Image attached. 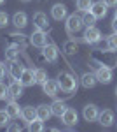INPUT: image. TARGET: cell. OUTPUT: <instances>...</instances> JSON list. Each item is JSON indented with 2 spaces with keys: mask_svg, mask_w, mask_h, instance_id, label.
I'll return each mask as SVG.
<instances>
[{
  "mask_svg": "<svg viewBox=\"0 0 117 132\" xmlns=\"http://www.w3.org/2000/svg\"><path fill=\"white\" fill-rule=\"evenodd\" d=\"M7 95H9V86H5L4 83H0V101L5 99Z\"/></svg>",
  "mask_w": 117,
  "mask_h": 132,
  "instance_id": "34",
  "label": "cell"
},
{
  "mask_svg": "<svg viewBox=\"0 0 117 132\" xmlns=\"http://www.w3.org/2000/svg\"><path fill=\"white\" fill-rule=\"evenodd\" d=\"M7 25H9V16L5 12H0V28L7 27Z\"/></svg>",
  "mask_w": 117,
  "mask_h": 132,
  "instance_id": "33",
  "label": "cell"
},
{
  "mask_svg": "<svg viewBox=\"0 0 117 132\" xmlns=\"http://www.w3.org/2000/svg\"><path fill=\"white\" fill-rule=\"evenodd\" d=\"M51 106H46V104H42V106H39L37 108V116H39L42 122H47L49 118H51Z\"/></svg>",
  "mask_w": 117,
  "mask_h": 132,
  "instance_id": "20",
  "label": "cell"
},
{
  "mask_svg": "<svg viewBox=\"0 0 117 132\" xmlns=\"http://www.w3.org/2000/svg\"><path fill=\"white\" fill-rule=\"evenodd\" d=\"M82 114H84V120H86V122H94V120H98L100 111H98V108L94 104H88V106L84 108Z\"/></svg>",
  "mask_w": 117,
  "mask_h": 132,
  "instance_id": "10",
  "label": "cell"
},
{
  "mask_svg": "<svg viewBox=\"0 0 117 132\" xmlns=\"http://www.w3.org/2000/svg\"><path fill=\"white\" fill-rule=\"evenodd\" d=\"M98 120L101 123V127H110V125H114V113L110 109H105L98 114Z\"/></svg>",
  "mask_w": 117,
  "mask_h": 132,
  "instance_id": "15",
  "label": "cell"
},
{
  "mask_svg": "<svg viewBox=\"0 0 117 132\" xmlns=\"http://www.w3.org/2000/svg\"><path fill=\"white\" fill-rule=\"evenodd\" d=\"M107 4V7H117V0H103Z\"/></svg>",
  "mask_w": 117,
  "mask_h": 132,
  "instance_id": "35",
  "label": "cell"
},
{
  "mask_svg": "<svg viewBox=\"0 0 117 132\" xmlns=\"http://www.w3.org/2000/svg\"><path fill=\"white\" fill-rule=\"evenodd\" d=\"M4 2H5V0H0V4H4Z\"/></svg>",
  "mask_w": 117,
  "mask_h": 132,
  "instance_id": "39",
  "label": "cell"
},
{
  "mask_svg": "<svg viewBox=\"0 0 117 132\" xmlns=\"http://www.w3.org/2000/svg\"><path fill=\"white\" fill-rule=\"evenodd\" d=\"M9 37H10V42H14V46L19 48V44H21V48L25 50V35L23 34H10Z\"/></svg>",
  "mask_w": 117,
  "mask_h": 132,
  "instance_id": "27",
  "label": "cell"
},
{
  "mask_svg": "<svg viewBox=\"0 0 117 132\" xmlns=\"http://www.w3.org/2000/svg\"><path fill=\"white\" fill-rule=\"evenodd\" d=\"M19 81L23 86H31V85H35V71H31V69H25L23 74H21Z\"/></svg>",
  "mask_w": 117,
  "mask_h": 132,
  "instance_id": "13",
  "label": "cell"
},
{
  "mask_svg": "<svg viewBox=\"0 0 117 132\" xmlns=\"http://www.w3.org/2000/svg\"><path fill=\"white\" fill-rule=\"evenodd\" d=\"M21 95H23V85H21L19 79H16L9 85V95L7 97L12 101V99H19Z\"/></svg>",
  "mask_w": 117,
  "mask_h": 132,
  "instance_id": "8",
  "label": "cell"
},
{
  "mask_svg": "<svg viewBox=\"0 0 117 132\" xmlns=\"http://www.w3.org/2000/svg\"><path fill=\"white\" fill-rule=\"evenodd\" d=\"M80 83H82V86H86V88H93V86L96 85V76L91 74V72H86V74L80 78Z\"/></svg>",
  "mask_w": 117,
  "mask_h": 132,
  "instance_id": "23",
  "label": "cell"
},
{
  "mask_svg": "<svg viewBox=\"0 0 117 132\" xmlns=\"http://www.w3.org/2000/svg\"><path fill=\"white\" fill-rule=\"evenodd\" d=\"M21 2H30V0H21Z\"/></svg>",
  "mask_w": 117,
  "mask_h": 132,
  "instance_id": "40",
  "label": "cell"
},
{
  "mask_svg": "<svg viewBox=\"0 0 117 132\" xmlns=\"http://www.w3.org/2000/svg\"><path fill=\"white\" fill-rule=\"evenodd\" d=\"M28 129L31 132H42L44 130V122L37 116V118H33L31 122H28Z\"/></svg>",
  "mask_w": 117,
  "mask_h": 132,
  "instance_id": "24",
  "label": "cell"
},
{
  "mask_svg": "<svg viewBox=\"0 0 117 132\" xmlns=\"http://www.w3.org/2000/svg\"><path fill=\"white\" fill-rule=\"evenodd\" d=\"M115 16H117V9H115Z\"/></svg>",
  "mask_w": 117,
  "mask_h": 132,
  "instance_id": "41",
  "label": "cell"
},
{
  "mask_svg": "<svg viewBox=\"0 0 117 132\" xmlns=\"http://www.w3.org/2000/svg\"><path fill=\"white\" fill-rule=\"evenodd\" d=\"M77 111L75 109H72V108H67V111L61 114V122L65 123V125H68V127H73L75 123H77Z\"/></svg>",
  "mask_w": 117,
  "mask_h": 132,
  "instance_id": "7",
  "label": "cell"
},
{
  "mask_svg": "<svg viewBox=\"0 0 117 132\" xmlns=\"http://www.w3.org/2000/svg\"><path fill=\"white\" fill-rule=\"evenodd\" d=\"M56 81H58L59 88L63 92H67V93H72V92L77 90V79L72 74H68V72H59Z\"/></svg>",
  "mask_w": 117,
  "mask_h": 132,
  "instance_id": "2",
  "label": "cell"
},
{
  "mask_svg": "<svg viewBox=\"0 0 117 132\" xmlns=\"http://www.w3.org/2000/svg\"><path fill=\"white\" fill-rule=\"evenodd\" d=\"M33 25H35L39 30H47L49 28L47 16H46L44 12H35V14H33Z\"/></svg>",
  "mask_w": 117,
  "mask_h": 132,
  "instance_id": "11",
  "label": "cell"
},
{
  "mask_svg": "<svg viewBox=\"0 0 117 132\" xmlns=\"http://www.w3.org/2000/svg\"><path fill=\"white\" fill-rule=\"evenodd\" d=\"M18 56H19V48H18V46H9V48L5 50V58L9 62H14Z\"/></svg>",
  "mask_w": 117,
  "mask_h": 132,
  "instance_id": "25",
  "label": "cell"
},
{
  "mask_svg": "<svg viewBox=\"0 0 117 132\" xmlns=\"http://www.w3.org/2000/svg\"><path fill=\"white\" fill-rule=\"evenodd\" d=\"M35 81L44 85V83L47 81V72L44 71V69H35Z\"/></svg>",
  "mask_w": 117,
  "mask_h": 132,
  "instance_id": "30",
  "label": "cell"
},
{
  "mask_svg": "<svg viewBox=\"0 0 117 132\" xmlns=\"http://www.w3.org/2000/svg\"><path fill=\"white\" fill-rule=\"evenodd\" d=\"M21 118L25 122H31L33 118H37V108H31V106H25L21 109Z\"/></svg>",
  "mask_w": 117,
  "mask_h": 132,
  "instance_id": "17",
  "label": "cell"
},
{
  "mask_svg": "<svg viewBox=\"0 0 117 132\" xmlns=\"http://www.w3.org/2000/svg\"><path fill=\"white\" fill-rule=\"evenodd\" d=\"M112 28H114V32H117V16L114 18V21H112Z\"/></svg>",
  "mask_w": 117,
  "mask_h": 132,
  "instance_id": "38",
  "label": "cell"
},
{
  "mask_svg": "<svg viewBox=\"0 0 117 132\" xmlns=\"http://www.w3.org/2000/svg\"><path fill=\"white\" fill-rule=\"evenodd\" d=\"M82 27H84V21H82L80 16L72 14V16L67 18V32H68V34H77Z\"/></svg>",
  "mask_w": 117,
  "mask_h": 132,
  "instance_id": "3",
  "label": "cell"
},
{
  "mask_svg": "<svg viewBox=\"0 0 117 132\" xmlns=\"http://www.w3.org/2000/svg\"><path fill=\"white\" fill-rule=\"evenodd\" d=\"M107 44H108V48H110V50H117V32H114L112 35H108Z\"/></svg>",
  "mask_w": 117,
  "mask_h": 132,
  "instance_id": "31",
  "label": "cell"
},
{
  "mask_svg": "<svg viewBox=\"0 0 117 132\" xmlns=\"http://www.w3.org/2000/svg\"><path fill=\"white\" fill-rule=\"evenodd\" d=\"M82 21H84V25L86 27H94V21H96V16L88 11V12H84V16H82Z\"/></svg>",
  "mask_w": 117,
  "mask_h": 132,
  "instance_id": "28",
  "label": "cell"
},
{
  "mask_svg": "<svg viewBox=\"0 0 117 132\" xmlns=\"http://www.w3.org/2000/svg\"><path fill=\"white\" fill-rule=\"evenodd\" d=\"M100 39H101V32L98 30L96 27H88V28H86V32H84V42H88V44H96Z\"/></svg>",
  "mask_w": 117,
  "mask_h": 132,
  "instance_id": "5",
  "label": "cell"
},
{
  "mask_svg": "<svg viewBox=\"0 0 117 132\" xmlns=\"http://www.w3.org/2000/svg\"><path fill=\"white\" fill-rule=\"evenodd\" d=\"M9 120H10V116L7 114V111L2 109V111H0V127H5V125L9 123Z\"/></svg>",
  "mask_w": 117,
  "mask_h": 132,
  "instance_id": "32",
  "label": "cell"
},
{
  "mask_svg": "<svg viewBox=\"0 0 117 132\" xmlns=\"http://www.w3.org/2000/svg\"><path fill=\"white\" fill-rule=\"evenodd\" d=\"M23 71H25V67H23V65H21L19 62H10V76H12V78H14V79H19L21 78V74H23Z\"/></svg>",
  "mask_w": 117,
  "mask_h": 132,
  "instance_id": "21",
  "label": "cell"
},
{
  "mask_svg": "<svg viewBox=\"0 0 117 132\" xmlns=\"http://www.w3.org/2000/svg\"><path fill=\"white\" fill-rule=\"evenodd\" d=\"M51 14H52V18L56 21L65 20V18H67V5H63V4H54L52 9H51Z\"/></svg>",
  "mask_w": 117,
  "mask_h": 132,
  "instance_id": "14",
  "label": "cell"
},
{
  "mask_svg": "<svg viewBox=\"0 0 117 132\" xmlns=\"http://www.w3.org/2000/svg\"><path fill=\"white\" fill-rule=\"evenodd\" d=\"M44 58L47 62H51V63H54L58 60V48L54 44H46L44 46Z\"/></svg>",
  "mask_w": 117,
  "mask_h": 132,
  "instance_id": "12",
  "label": "cell"
},
{
  "mask_svg": "<svg viewBox=\"0 0 117 132\" xmlns=\"http://www.w3.org/2000/svg\"><path fill=\"white\" fill-rule=\"evenodd\" d=\"M91 5H93V0H77V9L82 12L91 11Z\"/></svg>",
  "mask_w": 117,
  "mask_h": 132,
  "instance_id": "29",
  "label": "cell"
},
{
  "mask_svg": "<svg viewBox=\"0 0 117 132\" xmlns=\"http://www.w3.org/2000/svg\"><path fill=\"white\" fill-rule=\"evenodd\" d=\"M63 50H65L67 55H73V53L79 51V44L75 41H67L65 44H63Z\"/></svg>",
  "mask_w": 117,
  "mask_h": 132,
  "instance_id": "26",
  "label": "cell"
},
{
  "mask_svg": "<svg viewBox=\"0 0 117 132\" xmlns=\"http://www.w3.org/2000/svg\"><path fill=\"white\" fill-rule=\"evenodd\" d=\"M115 95H117V88H115Z\"/></svg>",
  "mask_w": 117,
  "mask_h": 132,
  "instance_id": "42",
  "label": "cell"
},
{
  "mask_svg": "<svg viewBox=\"0 0 117 132\" xmlns=\"http://www.w3.org/2000/svg\"><path fill=\"white\" fill-rule=\"evenodd\" d=\"M67 111V106H65V102L61 101H54L52 104H51V113L54 114V116H59L61 118V114Z\"/></svg>",
  "mask_w": 117,
  "mask_h": 132,
  "instance_id": "18",
  "label": "cell"
},
{
  "mask_svg": "<svg viewBox=\"0 0 117 132\" xmlns=\"http://www.w3.org/2000/svg\"><path fill=\"white\" fill-rule=\"evenodd\" d=\"M91 12L98 18H105L107 16V4L103 2V0H100V2H93V5H91Z\"/></svg>",
  "mask_w": 117,
  "mask_h": 132,
  "instance_id": "9",
  "label": "cell"
},
{
  "mask_svg": "<svg viewBox=\"0 0 117 132\" xmlns=\"http://www.w3.org/2000/svg\"><path fill=\"white\" fill-rule=\"evenodd\" d=\"M9 130H21V125H18V123H14V125H10Z\"/></svg>",
  "mask_w": 117,
  "mask_h": 132,
  "instance_id": "36",
  "label": "cell"
},
{
  "mask_svg": "<svg viewBox=\"0 0 117 132\" xmlns=\"http://www.w3.org/2000/svg\"><path fill=\"white\" fill-rule=\"evenodd\" d=\"M42 88H44V93H46V95L54 97V95L58 93V90H59V85H58V81H51V79H47V81L42 85Z\"/></svg>",
  "mask_w": 117,
  "mask_h": 132,
  "instance_id": "16",
  "label": "cell"
},
{
  "mask_svg": "<svg viewBox=\"0 0 117 132\" xmlns=\"http://www.w3.org/2000/svg\"><path fill=\"white\" fill-rule=\"evenodd\" d=\"M4 74H5V67H4V63H0V79L4 78Z\"/></svg>",
  "mask_w": 117,
  "mask_h": 132,
  "instance_id": "37",
  "label": "cell"
},
{
  "mask_svg": "<svg viewBox=\"0 0 117 132\" xmlns=\"http://www.w3.org/2000/svg\"><path fill=\"white\" fill-rule=\"evenodd\" d=\"M94 76H96V81L107 85V83L112 81V69L110 67H105V65H100V67H96Z\"/></svg>",
  "mask_w": 117,
  "mask_h": 132,
  "instance_id": "4",
  "label": "cell"
},
{
  "mask_svg": "<svg viewBox=\"0 0 117 132\" xmlns=\"http://www.w3.org/2000/svg\"><path fill=\"white\" fill-rule=\"evenodd\" d=\"M93 58L100 63V65H105V67H115L117 65V50H110L108 51H101V50H96L93 53Z\"/></svg>",
  "mask_w": 117,
  "mask_h": 132,
  "instance_id": "1",
  "label": "cell"
},
{
  "mask_svg": "<svg viewBox=\"0 0 117 132\" xmlns=\"http://www.w3.org/2000/svg\"><path fill=\"white\" fill-rule=\"evenodd\" d=\"M5 111H7V114L10 116V120H14V118H18V116H21V109H19V106H18V104H16L14 101H10L9 104H7Z\"/></svg>",
  "mask_w": 117,
  "mask_h": 132,
  "instance_id": "19",
  "label": "cell"
},
{
  "mask_svg": "<svg viewBox=\"0 0 117 132\" xmlns=\"http://www.w3.org/2000/svg\"><path fill=\"white\" fill-rule=\"evenodd\" d=\"M30 42H31L33 46H37V48H44V46L47 44V35L44 34V30H39V28H37V30L30 35Z\"/></svg>",
  "mask_w": 117,
  "mask_h": 132,
  "instance_id": "6",
  "label": "cell"
},
{
  "mask_svg": "<svg viewBox=\"0 0 117 132\" xmlns=\"http://www.w3.org/2000/svg\"><path fill=\"white\" fill-rule=\"evenodd\" d=\"M12 23H14L18 28H25V27L28 25V18H26L25 12H16L14 18H12Z\"/></svg>",
  "mask_w": 117,
  "mask_h": 132,
  "instance_id": "22",
  "label": "cell"
}]
</instances>
